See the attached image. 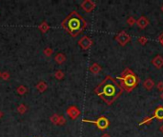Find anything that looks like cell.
Instances as JSON below:
<instances>
[{
	"mask_svg": "<svg viewBox=\"0 0 163 137\" xmlns=\"http://www.w3.org/2000/svg\"><path fill=\"white\" fill-rule=\"evenodd\" d=\"M95 92L107 105H112L122 94L123 90L116 79L108 75L95 88Z\"/></svg>",
	"mask_w": 163,
	"mask_h": 137,
	"instance_id": "1",
	"label": "cell"
},
{
	"mask_svg": "<svg viewBox=\"0 0 163 137\" xmlns=\"http://www.w3.org/2000/svg\"><path fill=\"white\" fill-rule=\"evenodd\" d=\"M62 27L72 36H76L86 29L87 23L77 11H72L64 19V21L62 22Z\"/></svg>",
	"mask_w": 163,
	"mask_h": 137,
	"instance_id": "2",
	"label": "cell"
},
{
	"mask_svg": "<svg viewBox=\"0 0 163 137\" xmlns=\"http://www.w3.org/2000/svg\"><path fill=\"white\" fill-rule=\"evenodd\" d=\"M116 80L120 82L122 90L127 92H131L134 88H136L139 84V78L134 72L129 68H125L119 76H117Z\"/></svg>",
	"mask_w": 163,
	"mask_h": 137,
	"instance_id": "3",
	"label": "cell"
},
{
	"mask_svg": "<svg viewBox=\"0 0 163 137\" xmlns=\"http://www.w3.org/2000/svg\"><path fill=\"white\" fill-rule=\"evenodd\" d=\"M154 119L163 121V107L162 106H158L156 110H154L153 116H151V117H146L145 119L142 120L138 125H139V126H143V125L150 124Z\"/></svg>",
	"mask_w": 163,
	"mask_h": 137,
	"instance_id": "4",
	"label": "cell"
},
{
	"mask_svg": "<svg viewBox=\"0 0 163 137\" xmlns=\"http://www.w3.org/2000/svg\"><path fill=\"white\" fill-rule=\"evenodd\" d=\"M83 122H86V123H91V124H95L96 126L99 128L101 131H104L106 130L109 125H110V121L107 117L105 116H100L96 120H88V119H83Z\"/></svg>",
	"mask_w": 163,
	"mask_h": 137,
	"instance_id": "5",
	"label": "cell"
},
{
	"mask_svg": "<svg viewBox=\"0 0 163 137\" xmlns=\"http://www.w3.org/2000/svg\"><path fill=\"white\" fill-rule=\"evenodd\" d=\"M116 40L120 46L124 47L126 46V44H128L131 41V36L129 35L128 33H126L125 31H121L120 33L116 36Z\"/></svg>",
	"mask_w": 163,
	"mask_h": 137,
	"instance_id": "6",
	"label": "cell"
},
{
	"mask_svg": "<svg viewBox=\"0 0 163 137\" xmlns=\"http://www.w3.org/2000/svg\"><path fill=\"white\" fill-rule=\"evenodd\" d=\"M92 44H93L92 39L88 37V36H83V37L78 41V45L82 48L83 50L90 49V47L92 46Z\"/></svg>",
	"mask_w": 163,
	"mask_h": 137,
	"instance_id": "7",
	"label": "cell"
},
{
	"mask_svg": "<svg viewBox=\"0 0 163 137\" xmlns=\"http://www.w3.org/2000/svg\"><path fill=\"white\" fill-rule=\"evenodd\" d=\"M81 8L87 13H91V11L96 8V3L91 1V0H85L81 3Z\"/></svg>",
	"mask_w": 163,
	"mask_h": 137,
	"instance_id": "8",
	"label": "cell"
},
{
	"mask_svg": "<svg viewBox=\"0 0 163 137\" xmlns=\"http://www.w3.org/2000/svg\"><path fill=\"white\" fill-rule=\"evenodd\" d=\"M149 20H148V18L146 17V16H140L139 18H138L137 20H136V24L137 25V27L138 28H140V29H145L146 27H147L148 25H149Z\"/></svg>",
	"mask_w": 163,
	"mask_h": 137,
	"instance_id": "9",
	"label": "cell"
},
{
	"mask_svg": "<svg viewBox=\"0 0 163 137\" xmlns=\"http://www.w3.org/2000/svg\"><path fill=\"white\" fill-rule=\"evenodd\" d=\"M67 113L72 119H75L77 116L80 114V111H78V108H75V106H72L67 110Z\"/></svg>",
	"mask_w": 163,
	"mask_h": 137,
	"instance_id": "10",
	"label": "cell"
},
{
	"mask_svg": "<svg viewBox=\"0 0 163 137\" xmlns=\"http://www.w3.org/2000/svg\"><path fill=\"white\" fill-rule=\"evenodd\" d=\"M152 64L156 67L157 68H161L163 67V58L160 55H157L154 56L152 60Z\"/></svg>",
	"mask_w": 163,
	"mask_h": 137,
	"instance_id": "11",
	"label": "cell"
},
{
	"mask_svg": "<svg viewBox=\"0 0 163 137\" xmlns=\"http://www.w3.org/2000/svg\"><path fill=\"white\" fill-rule=\"evenodd\" d=\"M143 86L144 88H146L147 91H151L152 88L154 87V80L152 78H147L145 80V81L143 82Z\"/></svg>",
	"mask_w": 163,
	"mask_h": 137,
	"instance_id": "12",
	"label": "cell"
},
{
	"mask_svg": "<svg viewBox=\"0 0 163 137\" xmlns=\"http://www.w3.org/2000/svg\"><path fill=\"white\" fill-rule=\"evenodd\" d=\"M90 71H91V72H93V73H98V72L101 71V67L98 65L97 63H95V64H93V65L90 67Z\"/></svg>",
	"mask_w": 163,
	"mask_h": 137,
	"instance_id": "13",
	"label": "cell"
},
{
	"mask_svg": "<svg viewBox=\"0 0 163 137\" xmlns=\"http://www.w3.org/2000/svg\"><path fill=\"white\" fill-rule=\"evenodd\" d=\"M36 88H38V91H39L43 92V91L47 88V85H46V84H45L44 82H40V83L38 84V85L36 86Z\"/></svg>",
	"mask_w": 163,
	"mask_h": 137,
	"instance_id": "14",
	"label": "cell"
},
{
	"mask_svg": "<svg viewBox=\"0 0 163 137\" xmlns=\"http://www.w3.org/2000/svg\"><path fill=\"white\" fill-rule=\"evenodd\" d=\"M55 60L57 61V63L61 64V63H63L64 62V60H65V56L62 54H58L57 55L55 56Z\"/></svg>",
	"mask_w": 163,
	"mask_h": 137,
	"instance_id": "15",
	"label": "cell"
},
{
	"mask_svg": "<svg viewBox=\"0 0 163 137\" xmlns=\"http://www.w3.org/2000/svg\"><path fill=\"white\" fill-rule=\"evenodd\" d=\"M136 20L134 19L133 16H129L128 18H127V24L130 26V27H132V26H134V24H136Z\"/></svg>",
	"mask_w": 163,
	"mask_h": 137,
	"instance_id": "16",
	"label": "cell"
},
{
	"mask_svg": "<svg viewBox=\"0 0 163 137\" xmlns=\"http://www.w3.org/2000/svg\"><path fill=\"white\" fill-rule=\"evenodd\" d=\"M137 41L139 44H141V45H145V44L148 42V38L146 37V36H140Z\"/></svg>",
	"mask_w": 163,
	"mask_h": 137,
	"instance_id": "17",
	"label": "cell"
},
{
	"mask_svg": "<svg viewBox=\"0 0 163 137\" xmlns=\"http://www.w3.org/2000/svg\"><path fill=\"white\" fill-rule=\"evenodd\" d=\"M39 29L41 30L43 33H45V31H47V30L49 29V26L47 25V23H45V22H43L42 23V25L41 26H39Z\"/></svg>",
	"mask_w": 163,
	"mask_h": 137,
	"instance_id": "18",
	"label": "cell"
},
{
	"mask_svg": "<svg viewBox=\"0 0 163 137\" xmlns=\"http://www.w3.org/2000/svg\"><path fill=\"white\" fill-rule=\"evenodd\" d=\"M157 90L158 91H160L163 92V82L160 81V82H158L157 83Z\"/></svg>",
	"mask_w": 163,
	"mask_h": 137,
	"instance_id": "19",
	"label": "cell"
},
{
	"mask_svg": "<svg viewBox=\"0 0 163 137\" xmlns=\"http://www.w3.org/2000/svg\"><path fill=\"white\" fill-rule=\"evenodd\" d=\"M158 42H159L161 45L163 46V31L159 34V36H158Z\"/></svg>",
	"mask_w": 163,
	"mask_h": 137,
	"instance_id": "20",
	"label": "cell"
},
{
	"mask_svg": "<svg viewBox=\"0 0 163 137\" xmlns=\"http://www.w3.org/2000/svg\"><path fill=\"white\" fill-rule=\"evenodd\" d=\"M55 76H56V77H57L58 79H60V78H62V77H63V73H62V72H61V71H57V72H56Z\"/></svg>",
	"mask_w": 163,
	"mask_h": 137,
	"instance_id": "21",
	"label": "cell"
},
{
	"mask_svg": "<svg viewBox=\"0 0 163 137\" xmlns=\"http://www.w3.org/2000/svg\"><path fill=\"white\" fill-rule=\"evenodd\" d=\"M51 54H52L51 50H45V54H47L49 56V55H51Z\"/></svg>",
	"mask_w": 163,
	"mask_h": 137,
	"instance_id": "22",
	"label": "cell"
},
{
	"mask_svg": "<svg viewBox=\"0 0 163 137\" xmlns=\"http://www.w3.org/2000/svg\"><path fill=\"white\" fill-rule=\"evenodd\" d=\"M101 137H111V136H110L108 133H105V134H103L102 136H101Z\"/></svg>",
	"mask_w": 163,
	"mask_h": 137,
	"instance_id": "23",
	"label": "cell"
},
{
	"mask_svg": "<svg viewBox=\"0 0 163 137\" xmlns=\"http://www.w3.org/2000/svg\"><path fill=\"white\" fill-rule=\"evenodd\" d=\"M159 130H160V131L162 132V133H163V124H162V126L159 128Z\"/></svg>",
	"mask_w": 163,
	"mask_h": 137,
	"instance_id": "24",
	"label": "cell"
},
{
	"mask_svg": "<svg viewBox=\"0 0 163 137\" xmlns=\"http://www.w3.org/2000/svg\"><path fill=\"white\" fill-rule=\"evenodd\" d=\"M160 97H161V99L163 100V92H162V93H161V95H160Z\"/></svg>",
	"mask_w": 163,
	"mask_h": 137,
	"instance_id": "25",
	"label": "cell"
},
{
	"mask_svg": "<svg viewBox=\"0 0 163 137\" xmlns=\"http://www.w3.org/2000/svg\"><path fill=\"white\" fill-rule=\"evenodd\" d=\"M161 11H162V13H163V5L161 6Z\"/></svg>",
	"mask_w": 163,
	"mask_h": 137,
	"instance_id": "26",
	"label": "cell"
},
{
	"mask_svg": "<svg viewBox=\"0 0 163 137\" xmlns=\"http://www.w3.org/2000/svg\"><path fill=\"white\" fill-rule=\"evenodd\" d=\"M1 115H2V113H1V112H0V117H1Z\"/></svg>",
	"mask_w": 163,
	"mask_h": 137,
	"instance_id": "27",
	"label": "cell"
}]
</instances>
